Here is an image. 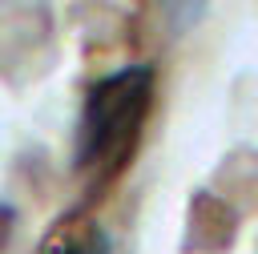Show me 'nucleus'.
Returning a JSON list of instances; mask_svg holds the SVG:
<instances>
[{"instance_id":"f03ea898","label":"nucleus","mask_w":258,"mask_h":254,"mask_svg":"<svg viewBox=\"0 0 258 254\" xmlns=\"http://www.w3.org/2000/svg\"><path fill=\"white\" fill-rule=\"evenodd\" d=\"M44 254H109V234L93 222V218H64L48 238H44Z\"/></svg>"},{"instance_id":"f257e3e1","label":"nucleus","mask_w":258,"mask_h":254,"mask_svg":"<svg viewBox=\"0 0 258 254\" xmlns=\"http://www.w3.org/2000/svg\"><path fill=\"white\" fill-rule=\"evenodd\" d=\"M149 105H153L149 65H125L93 81L77 117V141H73L77 173H85L89 181H113L141 145Z\"/></svg>"},{"instance_id":"7ed1b4c3","label":"nucleus","mask_w":258,"mask_h":254,"mask_svg":"<svg viewBox=\"0 0 258 254\" xmlns=\"http://www.w3.org/2000/svg\"><path fill=\"white\" fill-rule=\"evenodd\" d=\"M206 8H210V0H161V12L173 32H189L206 16Z\"/></svg>"}]
</instances>
